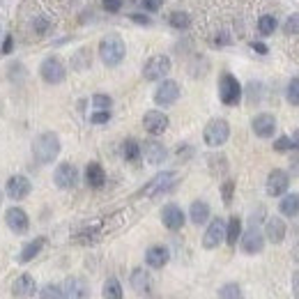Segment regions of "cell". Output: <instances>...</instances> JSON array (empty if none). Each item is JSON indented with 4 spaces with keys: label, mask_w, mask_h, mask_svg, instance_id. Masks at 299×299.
Returning <instances> with one entry per match:
<instances>
[{
    "label": "cell",
    "mask_w": 299,
    "mask_h": 299,
    "mask_svg": "<svg viewBox=\"0 0 299 299\" xmlns=\"http://www.w3.org/2000/svg\"><path fill=\"white\" fill-rule=\"evenodd\" d=\"M145 155V161L152 166H159L166 161V157H168V150L164 147V145L159 143V140H147V143L143 145V150H140Z\"/></svg>",
    "instance_id": "20"
},
{
    "label": "cell",
    "mask_w": 299,
    "mask_h": 299,
    "mask_svg": "<svg viewBox=\"0 0 299 299\" xmlns=\"http://www.w3.org/2000/svg\"><path fill=\"white\" fill-rule=\"evenodd\" d=\"M5 191L12 200H23L25 196L32 191V184H30V179L23 177V175H12V177L7 179Z\"/></svg>",
    "instance_id": "15"
},
{
    "label": "cell",
    "mask_w": 299,
    "mask_h": 299,
    "mask_svg": "<svg viewBox=\"0 0 299 299\" xmlns=\"http://www.w3.org/2000/svg\"><path fill=\"white\" fill-rule=\"evenodd\" d=\"M32 155L40 164H53L60 155V138L53 131H44L32 143Z\"/></svg>",
    "instance_id": "1"
},
{
    "label": "cell",
    "mask_w": 299,
    "mask_h": 299,
    "mask_svg": "<svg viewBox=\"0 0 299 299\" xmlns=\"http://www.w3.org/2000/svg\"><path fill=\"white\" fill-rule=\"evenodd\" d=\"M239 237H242V219L239 216H230L228 223H226V242H228V246L237 244Z\"/></svg>",
    "instance_id": "28"
},
{
    "label": "cell",
    "mask_w": 299,
    "mask_h": 299,
    "mask_svg": "<svg viewBox=\"0 0 299 299\" xmlns=\"http://www.w3.org/2000/svg\"><path fill=\"white\" fill-rule=\"evenodd\" d=\"M143 127L147 134L152 136H159L168 129V115L161 113V110H147L143 115Z\"/></svg>",
    "instance_id": "13"
},
{
    "label": "cell",
    "mask_w": 299,
    "mask_h": 299,
    "mask_svg": "<svg viewBox=\"0 0 299 299\" xmlns=\"http://www.w3.org/2000/svg\"><path fill=\"white\" fill-rule=\"evenodd\" d=\"M233 194H235V182H233V179H226L223 186H221V198H223V205L233 203Z\"/></svg>",
    "instance_id": "39"
},
{
    "label": "cell",
    "mask_w": 299,
    "mask_h": 299,
    "mask_svg": "<svg viewBox=\"0 0 299 299\" xmlns=\"http://www.w3.org/2000/svg\"><path fill=\"white\" fill-rule=\"evenodd\" d=\"M265 249V235L260 233L255 226H251L244 235H242V251L249 255H255Z\"/></svg>",
    "instance_id": "16"
},
{
    "label": "cell",
    "mask_w": 299,
    "mask_h": 299,
    "mask_svg": "<svg viewBox=\"0 0 299 299\" xmlns=\"http://www.w3.org/2000/svg\"><path fill=\"white\" fill-rule=\"evenodd\" d=\"M46 246V237H35L32 242H28V244L21 249L19 253V263H30L32 258H37V255L42 253V249Z\"/></svg>",
    "instance_id": "24"
},
{
    "label": "cell",
    "mask_w": 299,
    "mask_h": 299,
    "mask_svg": "<svg viewBox=\"0 0 299 299\" xmlns=\"http://www.w3.org/2000/svg\"><path fill=\"white\" fill-rule=\"evenodd\" d=\"M12 294H14L16 299H30L37 294V283L35 279L30 274H21L19 279L14 281V285H12Z\"/></svg>",
    "instance_id": "18"
},
{
    "label": "cell",
    "mask_w": 299,
    "mask_h": 299,
    "mask_svg": "<svg viewBox=\"0 0 299 299\" xmlns=\"http://www.w3.org/2000/svg\"><path fill=\"white\" fill-rule=\"evenodd\" d=\"M285 223L283 219H279V216H269L267 219V226H265V237L272 242V244H281L285 239Z\"/></svg>",
    "instance_id": "22"
},
{
    "label": "cell",
    "mask_w": 299,
    "mask_h": 299,
    "mask_svg": "<svg viewBox=\"0 0 299 299\" xmlns=\"http://www.w3.org/2000/svg\"><path fill=\"white\" fill-rule=\"evenodd\" d=\"M71 62H74V69H88V67H90V51L88 49H81L79 53L74 55V60H71Z\"/></svg>",
    "instance_id": "35"
},
{
    "label": "cell",
    "mask_w": 299,
    "mask_h": 299,
    "mask_svg": "<svg viewBox=\"0 0 299 299\" xmlns=\"http://www.w3.org/2000/svg\"><path fill=\"white\" fill-rule=\"evenodd\" d=\"M92 106H95L97 110H110V106H113V99H110L108 95H101V92H97V95L92 97Z\"/></svg>",
    "instance_id": "38"
},
{
    "label": "cell",
    "mask_w": 299,
    "mask_h": 299,
    "mask_svg": "<svg viewBox=\"0 0 299 299\" xmlns=\"http://www.w3.org/2000/svg\"><path fill=\"white\" fill-rule=\"evenodd\" d=\"M140 3H143V7L147 12H157L161 5H164V0H140Z\"/></svg>",
    "instance_id": "46"
},
{
    "label": "cell",
    "mask_w": 299,
    "mask_h": 299,
    "mask_svg": "<svg viewBox=\"0 0 299 299\" xmlns=\"http://www.w3.org/2000/svg\"><path fill=\"white\" fill-rule=\"evenodd\" d=\"M168 23H170V28H175V30H186L191 25V16L186 14V12H173V14L168 16Z\"/></svg>",
    "instance_id": "30"
},
{
    "label": "cell",
    "mask_w": 299,
    "mask_h": 299,
    "mask_svg": "<svg viewBox=\"0 0 299 299\" xmlns=\"http://www.w3.org/2000/svg\"><path fill=\"white\" fill-rule=\"evenodd\" d=\"M292 168H294V173L299 175V159H297V161H292Z\"/></svg>",
    "instance_id": "52"
},
{
    "label": "cell",
    "mask_w": 299,
    "mask_h": 299,
    "mask_svg": "<svg viewBox=\"0 0 299 299\" xmlns=\"http://www.w3.org/2000/svg\"><path fill=\"white\" fill-rule=\"evenodd\" d=\"M175 184H177V173H173V170H164V173L155 175V177L150 179L147 184L138 191V196H145V198H157V196H161V194L173 191Z\"/></svg>",
    "instance_id": "3"
},
{
    "label": "cell",
    "mask_w": 299,
    "mask_h": 299,
    "mask_svg": "<svg viewBox=\"0 0 299 299\" xmlns=\"http://www.w3.org/2000/svg\"><path fill=\"white\" fill-rule=\"evenodd\" d=\"M60 290H62V299H88L90 297V285L83 279H79V276L67 279L65 283L60 285Z\"/></svg>",
    "instance_id": "10"
},
{
    "label": "cell",
    "mask_w": 299,
    "mask_h": 299,
    "mask_svg": "<svg viewBox=\"0 0 299 299\" xmlns=\"http://www.w3.org/2000/svg\"><path fill=\"white\" fill-rule=\"evenodd\" d=\"M170 71V58L164 53L159 55H152L143 65V76L145 81H164Z\"/></svg>",
    "instance_id": "6"
},
{
    "label": "cell",
    "mask_w": 299,
    "mask_h": 299,
    "mask_svg": "<svg viewBox=\"0 0 299 299\" xmlns=\"http://www.w3.org/2000/svg\"><path fill=\"white\" fill-rule=\"evenodd\" d=\"M226 239V221L223 219H212V223L207 226L203 235V246L205 249H216Z\"/></svg>",
    "instance_id": "11"
},
{
    "label": "cell",
    "mask_w": 299,
    "mask_h": 299,
    "mask_svg": "<svg viewBox=\"0 0 299 299\" xmlns=\"http://www.w3.org/2000/svg\"><path fill=\"white\" fill-rule=\"evenodd\" d=\"M12 51H14V37L7 35L5 42H3V51H0V53H3V55H10Z\"/></svg>",
    "instance_id": "47"
},
{
    "label": "cell",
    "mask_w": 299,
    "mask_h": 299,
    "mask_svg": "<svg viewBox=\"0 0 299 299\" xmlns=\"http://www.w3.org/2000/svg\"><path fill=\"white\" fill-rule=\"evenodd\" d=\"M101 5H104V10L108 14H115V12L122 10V0H101Z\"/></svg>",
    "instance_id": "43"
},
{
    "label": "cell",
    "mask_w": 299,
    "mask_h": 299,
    "mask_svg": "<svg viewBox=\"0 0 299 299\" xmlns=\"http://www.w3.org/2000/svg\"><path fill=\"white\" fill-rule=\"evenodd\" d=\"M85 179H88V184L92 186V189H101L106 182V173H104V168H101V164L90 161L88 168H85Z\"/></svg>",
    "instance_id": "23"
},
{
    "label": "cell",
    "mask_w": 299,
    "mask_h": 299,
    "mask_svg": "<svg viewBox=\"0 0 299 299\" xmlns=\"http://www.w3.org/2000/svg\"><path fill=\"white\" fill-rule=\"evenodd\" d=\"M219 299H244V294L237 283H226L219 288Z\"/></svg>",
    "instance_id": "31"
},
{
    "label": "cell",
    "mask_w": 299,
    "mask_h": 299,
    "mask_svg": "<svg viewBox=\"0 0 299 299\" xmlns=\"http://www.w3.org/2000/svg\"><path fill=\"white\" fill-rule=\"evenodd\" d=\"M285 99H288V104L299 106V76H294V79L288 83V90H285Z\"/></svg>",
    "instance_id": "33"
},
{
    "label": "cell",
    "mask_w": 299,
    "mask_h": 299,
    "mask_svg": "<svg viewBox=\"0 0 299 299\" xmlns=\"http://www.w3.org/2000/svg\"><path fill=\"white\" fill-rule=\"evenodd\" d=\"M292 294L299 299V272H294L292 274Z\"/></svg>",
    "instance_id": "49"
},
{
    "label": "cell",
    "mask_w": 299,
    "mask_h": 299,
    "mask_svg": "<svg viewBox=\"0 0 299 299\" xmlns=\"http://www.w3.org/2000/svg\"><path fill=\"white\" fill-rule=\"evenodd\" d=\"M189 216H191V221H194L196 226L207 223V219H209V205L205 203V200H194V203H191V207H189Z\"/></svg>",
    "instance_id": "25"
},
{
    "label": "cell",
    "mask_w": 299,
    "mask_h": 299,
    "mask_svg": "<svg viewBox=\"0 0 299 299\" xmlns=\"http://www.w3.org/2000/svg\"><path fill=\"white\" fill-rule=\"evenodd\" d=\"M251 129H253V134L258 136V138H272L276 131V118L272 113L255 115L253 122H251Z\"/></svg>",
    "instance_id": "14"
},
{
    "label": "cell",
    "mask_w": 299,
    "mask_h": 299,
    "mask_svg": "<svg viewBox=\"0 0 299 299\" xmlns=\"http://www.w3.org/2000/svg\"><path fill=\"white\" fill-rule=\"evenodd\" d=\"M40 74L49 85H58V83L65 81L67 69H65V65H62V60L55 58V55H51V58H46L44 62H42Z\"/></svg>",
    "instance_id": "7"
},
{
    "label": "cell",
    "mask_w": 299,
    "mask_h": 299,
    "mask_svg": "<svg viewBox=\"0 0 299 299\" xmlns=\"http://www.w3.org/2000/svg\"><path fill=\"white\" fill-rule=\"evenodd\" d=\"M279 212L283 216H297L299 214V194H285L279 203Z\"/></svg>",
    "instance_id": "27"
},
{
    "label": "cell",
    "mask_w": 299,
    "mask_h": 299,
    "mask_svg": "<svg viewBox=\"0 0 299 299\" xmlns=\"http://www.w3.org/2000/svg\"><path fill=\"white\" fill-rule=\"evenodd\" d=\"M161 223L168 230H179L184 226V212H182V207L175 203L164 205V209H161Z\"/></svg>",
    "instance_id": "17"
},
{
    "label": "cell",
    "mask_w": 299,
    "mask_h": 299,
    "mask_svg": "<svg viewBox=\"0 0 299 299\" xmlns=\"http://www.w3.org/2000/svg\"><path fill=\"white\" fill-rule=\"evenodd\" d=\"M258 30H260V35H272V32L276 30V19L274 16H269V14L260 16L258 19Z\"/></svg>",
    "instance_id": "34"
},
{
    "label": "cell",
    "mask_w": 299,
    "mask_h": 299,
    "mask_svg": "<svg viewBox=\"0 0 299 299\" xmlns=\"http://www.w3.org/2000/svg\"><path fill=\"white\" fill-rule=\"evenodd\" d=\"M274 150L276 152H288V150H292V140H290V136H281V138L274 140Z\"/></svg>",
    "instance_id": "42"
},
{
    "label": "cell",
    "mask_w": 299,
    "mask_h": 299,
    "mask_svg": "<svg viewBox=\"0 0 299 299\" xmlns=\"http://www.w3.org/2000/svg\"><path fill=\"white\" fill-rule=\"evenodd\" d=\"M251 49H253L255 53H260V55H267V46H265L263 42H251Z\"/></svg>",
    "instance_id": "48"
},
{
    "label": "cell",
    "mask_w": 299,
    "mask_h": 299,
    "mask_svg": "<svg viewBox=\"0 0 299 299\" xmlns=\"http://www.w3.org/2000/svg\"><path fill=\"white\" fill-rule=\"evenodd\" d=\"M216 44H219V46L228 44V35H219V37H216Z\"/></svg>",
    "instance_id": "51"
},
{
    "label": "cell",
    "mask_w": 299,
    "mask_h": 299,
    "mask_svg": "<svg viewBox=\"0 0 299 299\" xmlns=\"http://www.w3.org/2000/svg\"><path fill=\"white\" fill-rule=\"evenodd\" d=\"M5 223L10 226V230H14V233L23 235L25 230H28L30 221H28V214H25L21 207H10L5 212Z\"/></svg>",
    "instance_id": "19"
},
{
    "label": "cell",
    "mask_w": 299,
    "mask_h": 299,
    "mask_svg": "<svg viewBox=\"0 0 299 299\" xmlns=\"http://www.w3.org/2000/svg\"><path fill=\"white\" fill-rule=\"evenodd\" d=\"M168 260H170V251L166 249V246H161V244L150 246V249L145 251V263H147V267H152V269L166 267Z\"/></svg>",
    "instance_id": "21"
},
{
    "label": "cell",
    "mask_w": 299,
    "mask_h": 299,
    "mask_svg": "<svg viewBox=\"0 0 299 299\" xmlns=\"http://www.w3.org/2000/svg\"><path fill=\"white\" fill-rule=\"evenodd\" d=\"M290 140H292V150H297V152H299V129L294 131L292 138H290Z\"/></svg>",
    "instance_id": "50"
},
{
    "label": "cell",
    "mask_w": 299,
    "mask_h": 299,
    "mask_svg": "<svg viewBox=\"0 0 299 299\" xmlns=\"http://www.w3.org/2000/svg\"><path fill=\"white\" fill-rule=\"evenodd\" d=\"M260 90H263V85L255 83V81L249 85V99L253 101V104H258V101H260Z\"/></svg>",
    "instance_id": "44"
},
{
    "label": "cell",
    "mask_w": 299,
    "mask_h": 299,
    "mask_svg": "<svg viewBox=\"0 0 299 299\" xmlns=\"http://www.w3.org/2000/svg\"><path fill=\"white\" fill-rule=\"evenodd\" d=\"M125 55H127V46L120 35H106L99 42V58L104 65H108V67L120 65L125 60Z\"/></svg>",
    "instance_id": "2"
},
{
    "label": "cell",
    "mask_w": 299,
    "mask_h": 299,
    "mask_svg": "<svg viewBox=\"0 0 299 299\" xmlns=\"http://www.w3.org/2000/svg\"><path fill=\"white\" fill-rule=\"evenodd\" d=\"M40 299H62V290H60V285L49 283V285H44V288H42Z\"/></svg>",
    "instance_id": "36"
},
{
    "label": "cell",
    "mask_w": 299,
    "mask_h": 299,
    "mask_svg": "<svg viewBox=\"0 0 299 299\" xmlns=\"http://www.w3.org/2000/svg\"><path fill=\"white\" fill-rule=\"evenodd\" d=\"M203 138H205V145H209V147H221L230 138V125L223 118L209 120L203 131Z\"/></svg>",
    "instance_id": "4"
},
{
    "label": "cell",
    "mask_w": 299,
    "mask_h": 299,
    "mask_svg": "<svg viewBox=\"0 0 299 299\" xmlns=\"http://www.w3.org/2000/svg\"><path fill=\"white\" fill-rule=\"evenodd\" d=\"M219 99L226 106H237L239 99H242V85L228 71L221 74V79H219Z\"/></svg>",
    "instance_id": "5"
},
{
    "label": "cell",
    "mask_w": 299,
    "mask_h": 299,
    "mask_svg": "<svg viewBox=\"0 0 299 299\" xmlns=\"http://www.w3.org/2000/svg\"><path fill=\"white\" fill-rule=\"evenodd\" d=\"M179 99V85L175 81L166 79L164 83H159V88L155 90V104L157 106H173Z\"/></svg>",
    "instance_id": "9"
},
{
    "label": "cell",
    "mask_w": 299,
    "mask_h": 299,
    "mask_svg": "<svg viewBox=\"0 0 299 299\" xmlns=\"http://www.w3.org/2000/svg\"><path fill=\"white\" fill-rule=\"evenodd\" d=\"M108 120H110V110H95V113L90 115L92 125H106Z\"/></svg>",
    "instance_id": "41"
},
{
    "label": "cell",
    "mask_w": 299,
    "mask_h": 299,
    "mask_svg": "<svg viewBox=\"0 0 299 299\" xmlns=\"http://www.w3.org/2000/svg\"><path fill=\"white\" fill-rule=\"evenodd\" d=\"M283 30L288 32V35H299V14H292L288 21H285Z\"/></svg>",
    "instance_id": "40"
},
{
    "label": "cell",
    "mask_w": 299,
    "mask_h": 299,
    "mask_svg": "<svg viewBox=\"0 0 299 299\" xmlns=\"http://www.w3.org/2000/svg\"><path fill=\"white\" fill-rule=\"evenodd\" d=\"M267 194L269 196H283L285 191H288V186H290V175L285 173V170H281V168H274L272 173L267 175Z\"/></svg>",
    "instance_id": "12"
},
{
    "label": "cell",
    "mask_w": 299,
    "mask_h": 299,
    "mask_svg": "<svg viewBox=\"0 0 299 299\" xmlns=\"http://www.w3.org/2000/svg\"><path fill=\"white\" fill-rule=\"evenodd\" d=\"M53 182L58 189H74L76 182H79V170L74 164H60L53 173Z\"/></svg>",
    "instance_id": "8"
},
{
    "label": "cell",
    "mask_w": 299,
    "mask_h": 299,
    "mask_svg": "<svg viewBox=\"0 0 299 299\" xmlns=\"http://www.w3.org/2000/svg\"><path fill=\"white\" fill-rule=\"evenodd\" d=\"M32 28H35L37 35H46V32H51L53 23H51V19H46V16H37V19L32 21Z\"/></svg>",
    "instance_id": "37"
},
{
    "label": "cell",
    "mask_w": 299,
    "mask_h": 299,
    "mask_svg": "<svg viewBox=\"0 0 299 299\" xmlns=\"http://www.w3.org/2000/svg\"><path fill=\"white\" fill-rule=\"evenodd\" d=\"M150 285H152V279H150V274L145 272L143 267H138V269L131 272V288H134L136 292L145 294L150 290Z\"/></svg>",
    "instance_id": "26"
},
{
    "label": "cell",
    "mask_w": 299,
    "mask_h": 299,
    "mask_svg": "<svg viewBox=\"0 0 299 299\" xmlns=\"http://www.w3.org/2000/svg\"><path fill=\"white\" fill-rule=\"evenodd\" d=\"M101 294H104V299H122V285H120V281L115 276H110L104 283V292Z\"/></svg>",
    "instance_id": "29"
},
{
    "label": "cell",
    "mask_w": 299,
    "mask_h": 299,
    "mask_svg": "<svg viewBox=\"0 0 299 299\" xmlns=\"http://www.w3.org/2000/svg\"><path fill=\"white\" fill-rule=\"evenodd\" d=\"M122 155H125L127 161H131V164H134V161L140 159V145L136 143V140L129 138V140L125 143V147H122Z\"/></svg>",
    "instance_id": "32"
},
{
    "label": "cell",
    "mask_w": 299,
    "mask_h": 299,
    "mask_svg": "<svg viewBox=\"0 0 299 299\" xmlns=\"http://www.w3.org/2000/svg\"><path fill=\"white\" fill-rule=\"evenodd\" d=\"M129 19L138 25H152V19H150L147 14H129Z\"/></svg>",
    "instance_id": "45"
}]
</instances>
